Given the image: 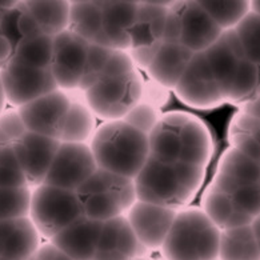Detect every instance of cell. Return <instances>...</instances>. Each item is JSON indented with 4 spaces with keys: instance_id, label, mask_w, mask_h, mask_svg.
<instances>
[{
    "instance_id": "obj_9",
    "label": "cell",
    "mask_w": 260,
    "mask_h": 260,
    "mask_svg": "<svg viewBox=\"0 0 260 260\" xmlns=\"http://www.w3.org/2000/svg\"><path fill=\"white\" fill-rule=\"evenodd\" d=\"M7 104L19 108L59 89L51 68H34L10 60L0 70Z\"/></svg>"
},
{
    "instance_id": "obj_35",
    "label": "cell",
    "mask_w": 260,
    "mask_h": 260,
    "mask_svg": "<svg viewBox=\"0 0 260 260\" xmlns=\"http://www.w3.org/2000/svg\"><path fill=\"white\" fill-rule=\"evenodd\" d=\"M111 52H112V50H110V48L98 46V44H89L86 68H84L82 82L79 86V92L83 93L99 82L104 66L107 63V59Z\"/></svg>"
},
{
    "instance_id": "obj_27",
    "label": "cell",
    "mask_w": 260,
    "mask_h": 260,
    "mask_svg": "<svg viewBox=\"0 0 260 260\" xmlns=\"http://www.w3.org/2000/svg\"><path fill=\"white\" fill-rule=\"evenodd\" d=\"M217 260H260L251 225L221 231Z\"/></svg>"
},
{
    "instance_id": "obj_8",
    "label": "cell",
    "mask_w": 260,
    "mask_h": 260,
    "mask_svg": "<svg viewBox=\"0 0 260 260\" xmlns=\"http://www.w3.org/2000/svg\"><path fill=\"white\" fill-rule=\"evenodd\" d=\"M80 216H83L82 207L74 191L48 184L32 188L28 217L46 242H50Z\"/></svg>"
},
{
    "instance_id": "obj_12",
    "label": "cell",
    "mask_w": 260,
    "mask_h": 260,
    "mask_svg": "<svg viewBox=\"0 0 260 260\" xmlns=\"http://www.w3.org/2000/svg\"><path fill=\"white\" fill-rule=\"evenodd\" d=\"M89 44L70 29L54 38L51 72L57 87L66 92H79Z\"/></svg>"
},
{
    "instance_id": "obj_26",
    "label": "cell",
    "mask_w": 260,
    "mask_h": 260,
    "mask_svg": "<svg viewBox=\"0 0 260 260\" xmlns=\"http://www.w3.org/2000/svg\"><path fill=\"white\" fill-rule=\"evenodd\" d=\"M70 31L88 43H100L102 11L98 2H70Z\"/></svg>"
},
{
    "instance_id": "obj_2",
    "label": "cell",
    "mask_w": 260,
    "mask_h": 260,
    "mask_svg": "<svg viewBox=\"0 0 260 260\" xmlns=\"http://www.w3.org/2000/svg\"><path fill=\"white\" fill-rule=\"evenodd\" d=\"M206 180V168L164 163L150 156L135 183L138 200L180 211L191 204Z\"/></svg>"
},
{
    "instance_id": "obj_37",
    "label": "cell",
    "mask_w": 260,
    "mask_h": 260,
    "mask_svg": "<svg viewBox=\"0 0 260 260\" xmlns=\"http://www.w3.org/2000/svg\"><path fill=\"white\" fill-rule=\"evenodd\" d=\"M230 198L236 210L251 219H255L260 215V183L239 185Z\"/></svg>"
},
{
    "instance_id": "obj_19",
    "label": "cell",
    "mask_w": 260,
    "mask_h": 260,
    "mask_svg": "<svg viewBox=\"0 0 260 260\" xmlns=\"http://www.w3.org/2000/svg\"><path fill=\"white\" fill-rule=\"evenodd\" d=\"M103 221L80 216L50 242L72 260H92L96 252Z\"/></svg>"
},
{
    "instance_id": "obj_46",
    "label": "cell",
    "mask_w": 260,
    "mask_h": 260,
    "mask_svg": "<svg viewBox=\"0 0 260 260\" xmlns=\"http://www.w3.org/2000/svg\"><path fill=\"white\" fill-rule=\"evenodd\" d=\"M249 4H251V12L260 16V0H252L249 2Z\"/></svg>"
},
{
    "instance_id": "obj_41",
    "label": "cell",
    "mask_w": 260,
    "mask_h": 260,
    "mask_svg": "<svg viewBox=\"0 0 260 260\" xmlns=\"http://www.w3.org/2000/svg\"><path fill=\"white\" fill-rule=\"evenodd\" d=\"M239 111H242L244 114L252 116V118L260 120V92L252 98V99L247 100L243 104L238 107Z\"/></svg>"
},
{
    "instance_id": "obj_18",
    "label": "cell",
    "mask_w": 260,
    "mask_h": 260,
    "mask_svg": "<svg viewBox=\"0 0 260 260\" xmlns=\"http://www.w3.org/2000/svg\"><path fill=\"white\" fill-rule=\"evenodd\" d=\"M102 11V38L99 46L110 50L129 51L131 29L139 2H98Z\"/></svg>"
},
{
    "instance_id": "obj_49",
    "label": "cell",
    "mask_w": 260,
    "mask_h": 260,
    "mask_svg": "<svg viewBox=\"0 0 260 260\" xmlns=\"http://www.w3.org/2000/svg\"><path fill=\"white\" fill-rule=\"evenodd\" d=\"M216 260H217V259H216Z\"/></svg>"
},
{
    "instance_id": "obj_6",
    "label": "cell",
    "mask_w": 260,
    "mask_h": 260,
    "mask_svg": "<svg viewBox=\"0 0 260 260\" xmlns=\"http://www.w3.org/2000/svg\"><path fill=\"white\" fill-rule=\"evenodd\" d=\"M76 195L83 215L98 221L123 216L138 200L134 179L100 168L79 187Z\"/></svg>"
},
{
    "instance_id": "obj_7",
    "label": "cell",
    "mask_w": 260,
    "mask_h": 260,
    "mask_svg": "<svg viewBox=\"0 0 260 260\" xmlns=\"http://www.w3.org/2000/svg\"><path fill=\"white\" fill-rule=\"evenodd\" d=\"M144 82L139 70L124 76L102 79L83 92V99L96 119L123 120L142 100Z\"/></svg>"
},
{
    "instance_id": "obj_31",
    "label": "cell",
    "mask_w": 260,
    "mask_h": 260,
    "mask_svg": "<svg viewBox=\"0 0 260 260\" xmlns=\"http://www.w3.org/2000/svg\"><path fill=\"white\" fill-rule=\"evenodd\" d=\"M199 4L223 32L228 29H235L251 12V4L248 0L199 2Z\"/></svg>"
},
{
    "instance_id": "obj_29",
    "label": "cell",
    "mask_w": 260,
    "mask_h": 260,
    "mask_svg": "<svg viewBox=\"0 0 260 260\" xmlns=\"http://www.w3.org/2000/svg\"><path fill=\"white\" fill-rule=\"evenodd\" d=\"M216 172L224 174L238 185L260 183V163L234 147H227L219 157Z\"/></svg>"
},
{
    "instance_id": "obj_40",
    "label": "cell",
    "mask_w": 260,
    "mask_h": 260,
    "mask_svg": "<svg viewBox=\"0 0 260 260\" xmlns=\"http://www.w3.org/2000/svg\"><path fill=\"white\" fill-rule=\"evenodd\" d=\"M31 260H72L71 257L63 253L60 249L55 247L51 242L42 243L38 252Z\"/></svg>"
},
{
    "instance_id": "obj_4",
    "label": "cell",
    "mask_w": 260,
    "mask_h": 260,
    "mask_svg": "<svg viewBox=\"0 0 260 260\" xmlns=\"http://www.w3.org/2000/svg\"><path fill=\"white\" fill-rule=\"evenodd\" d=\"M98 168L135 179L150 159L148 135L124 120L103 121L89 142Z\"/></svg>"
},
{
    "instance_id": "obj_32",
    "label": "cell",
    "mask_w": 260,
    "mask_h": 260,
    "mask_svg": "<svg viewBox=\"0 0 260 260\" xmlns=\"http://www.w3.org/2000/svg\"><path fill=\"white\" fill-rule=\"evenodd\" d=\"M32 188H4L0 187V221L12 220L29 215Z\"/></svg>"
},
{
    "instance_id": "obj_33",
    "label": "cell",
    "mask_w": 260,
    "mask_h": 260,
    "mask_svg": "<svg viewBox=\"0 0 260 260\" xmlns=\"http://www.w3.org/2000/svg\"><path fill=\"white\" fill-rule=\"evenodd\" d=\"M235 31L247 57L260 71V16L253 12H249L236 27Z\"/></svg>"
},
{
    "instance_id": "obj_44",
    "label": "cell",
    "mask_w": 260,
    "mask_h": 260,
    "mask_svg": "<svg viewBox=\"0 0 260 260\" xmlns=\"http://www.w3.org/2000/svg\"><path fill=\"white\" fill-rule=\"evenodd\" d=\"M7 108V100H6V95H4L3 83H2V76H0V114Z\"/></svg>"
},
{
    "instance_id": "obj_48",
    "label": "cell",
    "mask_w": 260,
    "mask_h": 260,
    "mask_svg": "<svg viewBox=\"0 0 260 260\" xmlns=\"http://www.w3.org/2000/svg\"><path fill=\"white\" fill-rule=\"evenodd\" d=\"M0 260H8V259H3V257H0Z\"/></svg>"
},
{
    "instance_id": "obj_30",
    "label": "cell",
    "mask_w": 260,
    "mask_h": 260,
    "mask_svg": "<svg viewBox=\"0 0 260 260\" xmlns=\"http://www.w3.org/2000/svg\"><path fill=\"white\" fill-rule=\"evenodd\" d=\"M54 55V38L46 34L29 36L12 51L11 59L34 68H51Z\"/></svg>"
},
{
    "instance_id": "obj_21",
    "label": "cell",
    "mask_w": 260,
    "mask_h": 260,
    "mask_svg": "<svg viewBox=\"0 0 260 260\" xmlns=\"http://www.w3.org/2000/svg\"><path fill=\"white\" fill-rule=\"evenodd\" d=\"M193 55L192 51L183 44L163 42L146 72L151 80L174 91Z\"/></svg>"
},
{
    "instance_id": "obj_23",
    "label": "cell",
    "mask_w": 260,
    "mask_h": 260,
    "mask_svg": "<svg viewBox=\"0 0 260 260\" xmlns=\"http://www.w3.org/2000/svg\"><path fill=\"white\" fill-rule=\"evenodd\" d=\"M200 208L220 231L251 225L253 219L238 211L227 193L208 184L204 189Z\"/></svg>"
},
{
    "instance_id": "obj_38",
    "label": "cell",
    "mask_w": 260,
    "mask_h": 260,
    "mask_svg": "<svg viewBox=\"0 0 260 260\" xmlns=\"http://www.w3.org/2000/svg\"><path fill=\"white\" fill-rule=\"evenodd\" d=\"M27 132L16 108H6L0 114V147L12 146Z\"/></svg>"
},
{
    "instance_id": "obj_47",
    "label": "cell",
    "mask_w": 260,
    "mask_h": 260,
    "mask_svg": "<svg viewBox=\"0 0 260 260\" xmlns=\"http://www.w3.org/2000/svg\"><path fill=\"white\" fill-rule=\"evenodd\" d=\"M135 260H155V259H152L151 256H146V257H139V259H135Z\"/></svg>"
},
{
    "instance_id": "obj_15",
    "label": "cell",
    "mask_w": 260,
    "mask_h": 260,
    "mask_svg": "<svg viewBox=\"0 0 260 260\" xmlns=\"http://www.w3.org/2000/svg\"><path fill=\"white\" fill-rule=\"evenodd\" d=\"M59 146V140L29 131L12 144L29 188L43 184Z\"/></svg>"
},
{
    "instance_id": "obj_17",
    "label": "cell",
    "mask_w": 260,
    "mask_h": 260,
    "mask_svg": "<svg viewBox=\"0 0 260 260\" xmlns=\"http://www.w3.org/2000/svg\"><path fill=\"white\" fill-rule=\"evenodd\" d=\"M180 19L179 43L193 54L206 52L223 34L199 2H174Z\"/></svg>"
},
{
    "instance_id": "obj_16",
    "label": "cell",
    "mask_w": 260,
    "mask_h": 260,
    "mask_svg": "<svg viewBox=\"0 0 260 260\" xmlns=\"http://www.w3.org/2000/svg\"><path fill=\"white\" fill-rule=\"evenodd\" d=\"M146 256H151V252L136 238L125 215L103 221L92 260H135Z\"/></svg>"
},
{
    "instance_id": "obj_24",
    "label": "cell",
    "mask_w": 260,
    "mask_h": 260,
    "mask_svg": "<svg viewBox=\"0 0 260 260\" xmlns=\"http://www.w3.org/2000/svg\"><path fill=\"white\" fill-rule=\"evenodd\" d=\"M96 128V116L84 99H78L72 95L70 108L61 123L59 142L89 144Z\"/></svg>"
},
{
    "instance_id": "obj_25",
    "label": "cell",
    "mask_w": 260,
    "mask_h": 260,
    "mask_svg": "<svg viewBox=\"0 0 260 260\" xmlns=\"http://www.w3.org/2000/svg\"><path fill=\"white\" fill-rule=\"evenodd\" d=\"M24 6L46 35L55 38L70 29V2H24Z\"/></svg>"
},
{
    "instance_id": "obj_34",
    "label": "cell",
    "mask_w": 260,
    "mask_h": 260,
    "mask_svg": "<svg viewBox=\"0 0 260 260\" xmlns=\"http://www.w3.org/2000/svg\"><path fill=\"white\" fill-rule=\"evenodd\" d=\"M0 187L19 188L28 187L16 153L12 146L0 147Z\"/></svg>"
},
{
    "instance_id": "obj_20",
    "label": "cell",
    "mask_w": 260,
    "mask_h": 260,
    "mask_svg": "<svg viewBox=\"0 0 260 260\" xmlns=\"http://www.w3.org/2000/svg\"><path fill=\"white\" fill-rule=\"evenodd\" d=\"M42 243V236L28 216L0 221V257L31 260Z\"/></svg>"
},
{
    "instance_id": "obj_13",
    "label": "cell",
    "mask_w": 260,
    "mask_h": 260,
    "mask_svg": "<svg viewBox=\"0 0 260 260\" xmlns=\"http://www.w3.org/2000/svg\"><path fill=\"white\" fill-rule=\"evenodd\" d=\"M72 100V93L56 89L46 96L16 108L27 131L59 140L60 127Z\"/></svg>"
},
{
    "instance_id": "obj_10",
    "label": "cell",
    "mask_w": 260,
    "mask_h": 260,
    "mask_svg": "<svg viewBox=\"0 0 260 260\" xmlns=\"http://www.w3.org/2000/svg\"><path fill=\"white\" fill-rule=\"evenodd\" d=\"M174 93L183 104L195 110H215L225 104L204 52L193 55Z\"/></svg>"
},
{
    "instance_id": "obj_22",
    "label": "cell",
    "mask_w": 260,
    "mask_h": 260,
    "mask_svg": "<svg viewBox=\"0 0 260 260\" xmlns=\"http://www.w3.org/2000/svg\"><path fill=\"white\" fill-rule=\"evenodd\" d=\"M171 2H139L131 29V48L152 47L163 42L164 27Z\"/></svg>"
},
{
    "instance_id": "obj_28",
    "label": "cell",
    "mask_w": 260,
    "mask_h": 260,
    "mask_svg": "<svg viewBox=\"0 0 260 260\" xmlns=\"http://www.w3.org/2000/svg\"><path fill=\"white\" fill-rule=\"evenodd\" d=\"M0 32L11 44L12 51L22 40L43 34L32 15L25 8L24 2H16L14 7L0 15Z\"/></svg>"
},
{
    "instance_id": "obj_1",
    "label": "cell",
    "mask_w": 260,
    "mask_h": 260,
    "mask_svg": "<svg viewBox=\"0 0 260 260\" xmlns=\"http://www.w3.org/2000/svg\"><path fill=\"white\" fill-rule=\"evenodd\" d=\"M150 156L164 163L207 168L215 152L212 131L203 119L185 111H170L148 135Z\"/></svg>"
},
{
    "instance_id": "obj_43",
    "label": "cell",
    "mask_w": 260,
    "mask_h": 260,
    "mask_svg": "<svg viewBox=\"0 0 260 260\" xmlns=\"http://www.w3.org/2000/svg\"><path fill=\"white\" fill-rule=\"evenodd\" d=\"M251 230H252L253 238H255V242H256L257 248H259L260 252V215L252 220V223H251Z\"/></svg>"
},
{
    "instance_id": "obj_42",
    "label": "cell",
    "mask_w": 260,
    "mask_h": 260,
    "mask_svg": "<svg viewBox=\"0 0 260 260\" xmlns=\"http://www.w3.org/2000/svg\"><path fill=\"white\" fill-rule=\"evenodd\" d=\"M12 56V47L8 43V40L0 32V70L6 66Z\"/></svg>"
},
{
    "instance_id": "obj_11",
    "label": "cell",
    "mask_w": 260,
    "mask_h": 260,
    "mask_svg": "<svg viewBox=\"0 0 260 260\" xmlns=\"http://www.w3.org/2000/svg\"><path fill=\"white\" fill-rule=\"evenodd\" d=\"M96 170L89 144L60 143L43 184L76 192Z\"/></svg>"
},
{
    "instance_id": "obj_36",
    "label": "cell",
    "mask_w": 260,
    "mask_h": 260,
    "mask_svg": "<svg viewBox=\"0 0 260 260\" xmlns=\"http://www.w3.org/2000/svg\"><path fill=\"white\" fill-rule=\"evenodd\" d=\"M161 115H163L161 110L140 100L139 103L125 115L123 120L138 131L150 135L152 129L157 125V123L160 121Z\"/></svg>"
},
{
    "instance_id": "obj_45",
    "label": "cell",
    "mask_w": 260,
    "mask_h": 260,
    "mask_svg": "<svg viewBox=\"0 0 260 260\" xmlns=\"http://www.w3.org/2000/svg\"><path fill=\"white\" fill-rule=\"evenodd\" d=\"M15 4H16V2H11V0H4V2H2L0 0V15L3 14L4 11H7V10H10L11 7H14Z\"/></svg>"
},
{
    "instance_id": "obj_5",
    "label": "cell",
    "mask_w": 260,
    "mask_h": 260,
    "mask_svg": "<svg viewBox=\"0 0 260 260\" xmlns=\"http://www.w3.org/2000/svg\"><path fill=\"white\" fill-rule=\"evenodd\" d=\"M220 235L200 207L188 206L176 212L159 252L163 260H216Z\"/></svg>"
},
{
    "instance_id": "obj_14",
    "label": "cell",
    "mask_w": 260,
    "mask_h": 260,
    "mask_svg": "<svg viewBox=\"0 0 260 260\" xmlns=\"http://www.w3.org/2000/svg\"><path fill=\"white\" fill-rule=\"evenodd\" d=\"M178 211L136 200L125 217L136 238L151 253L160 251Z\"/></svg>"
},
{
    "instance_id": "obj_3",
    "label": "cell",
    "mask_w": 260,
    "mask_h": 260,
    "mask_svg": "<svg viewBox=\"0 0 260 260\" xmlns=\"http://www.w3.org/2000/svg\"><path fill=\"white\" fill-rule=\"evenodd\" d=\"M225 104L240 106L259 92L260 71L247 57L235 29H228L204 52Z\"/></svg>"
},
{
    "instance_id": "obj_39",
    "label": "cell",
    "mask_w": 260,
    "mask_h": 260,
    "mask_svg": "<svg viewBox=\"0 0 260 260\" xmlns=\"http://www.w3.org/2000/svg\"><path fill=\"white\" fill-rule=\"evenodd\" d=\"M171 99V91L164 88L163 86L157 84L153 80H146L144 87H143V96L142 102H146L148 104H152L153 107L161 110L166 107Z\"/></svg>"
}]
</instances>
